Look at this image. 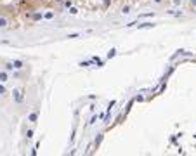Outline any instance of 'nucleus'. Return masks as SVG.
Returning <instances> with one entry per match:
<instances>
[{
  "mask_svg": "<svg viewBox=\"0 0 196 156\" xmlns=\"http://www.w3.org/2000/svg\"><path fill=\"white\" fill-rule=\"evenodd\" d=\"M7 26H9V18L7 16H0V30H4Z\"/></svg>",
  "mask_w": 196,
  "mask_h": 156,
  "instance_id": "nucleus-1",
  "label": "nucleus"
},
{
  "mask_svg": "<svg viewBox=\"0 0 196 156\" xmlns=\"http://www.w3.org/2000/svg\"><path fill=\"white\" fill-rule=\"evenodd\" d=\"M7 80H9V73H7V71H4V70H0V82H2V83H5Z\"/></svg>",
  "mask_w": 196,
  "mask_h": 156,
  "instance_id": "nucleus-2",
  "label": "nucleus"
},
{
  "mask_svg": "<svg viewBox=\"0 0 196 156\" xmlns=\"http://www.w3.org/2000/svg\"><path fill=\"white\" fill-rule=\"evenodd\" d=\"M12 68H16V70H21V68H23V61H14V62H12Z\"/></svg>",
  "mask_w": 196,
  "mask_h": 156,
  "instance_id": "nucleus-3",
  "label": "nucleus"
},
{
  "mask_svg": "<svg viewBox=\"0 0 196 156\" xmlns=\"http://www.w3.org/2000/svg\"><path fill=\"white\" fill-rule=\"evenodd\" d=\"M37 118H38V114H37V113H31L30 114V122H37Z\"/></svg>",
  "mask_w": 196,
  "mask_h": 156,
  "instance_id": "nucleus-4",
  "label": "nucleus"
},
{
  "mask_svg": "<svg viewBox=\"0 0 196 156\" xmlns=\"http://www.w3.org/2000/svg\"><path fill=\"white\" fill-rule=\"evenodd\" d=\"M5 92H7V90H5V87H4V85H0V95H4Z\"/></svg>",
  "mask_w": 196,
  "mask_h": 156,
  "instance_id": "nucleus-5",
  "label": "nucleus"
},
{
  "mask_svg": "<svg viewBox=\"0 0 196 156\" xmlns=\"http://www.w3.org/2000/svg\"><path fill=\"white\" fill-rule=\"evenodd\" d=\"M128 12H130V7H128V5H125V7H123V14H128Z\"/></svg>",
  "mask_w": 196,
  "mask_h": 156,
  "instance_id": "nucleus-6",
  "label": "nucleus"
},
{
  "mask_svg": "<svg viewBox=\"0 0 196 156\" xmlns=\"http://www.w3.org/2000/svg\"><path fill=\"white\" fill-rule=\"evenodd\" d=\"M45 18H47V19H51V18H54V12H47V14H45Z\"/></svg>",
  "mask_w": 196,
  "mask_h": 156,
  "instance_id": "nucleus-7",
  "label": "nucleus"
},
{
  "mask_svg": "<svg viewBox=\"0 0 196 156\" xmlns=\"http://www.w3.org/2000/svg\"><path fill=\"white\" fill-rule=\"evenodd\" d=\"M148 26H153L151 23H144V24H141V28H148Z\"/></svg>",
  "mask_w": 196,
  "mask_h": 156,
  "instance_id": "nucleus-8",
  "label": "nucleus"
},
{
  "mask_svg": "<svg viewBox=\"0 0 196 156\" xmlns=\"http://www.w3.org/2000/svg\"><path fill=\"white\" fill-rule=\"evenodd\" d=\"M115 54H116V51H109V54H108V57H113Z\"/></svg>",
  "mask_w": 196,
  "mask_h": 156,
  "instance_id": "nucleus-9",
  "label": "nucleus"
},
{
  "mask_svg": "<svg viewBox=\"0 0 196 156\" xmlns=\"http://www.w3.org/2000/svg\"><path fill=\"white\" fill-rule=\"evenodd\" d=\"M153 2H155V4H161V2H163V0H153Z\"/></svg>",
  "mask_w": 196,
  "mask_h": 156,
  "instance_id": "nucleus-10",
  "label": "nucleus"
}]
</instances>
